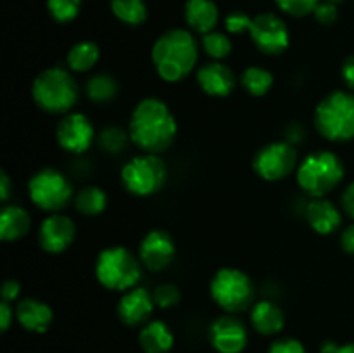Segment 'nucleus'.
I'll return each mask as SVG.
<instances>
[{"label": "nucleus", "instance_id": "obj_26", "mask_svg": "<svg viewBox=\"0 0 354 353\" xmlns=\"http://www.w3.org/2000/svg\"><path fill=\"white\" fill-rule=\"evenodd\" d=\"M86 97L93 102L106 104L111 100L116 99L118 92H120V87L114 76L107 75V73H97V75L90 76L88 82L85 85Z\"/></svg>", "mask_w": 354, "mask_h": 353}, {"label": "nucleus", "instance_id": "obj_17", "mask_svg": "<svg viewBox=\"0 0 354 353\" xmlns=\"http://www.w3.org/2000/svg\"><path fill=\"white\" fill-rule=\"evenodd\" d=\"M197 85L209 97H228L237 85V76L221 61L206 62L196 73Z\"/></svg>", "mask_w": 354, "mask_h": 353}, {"label": "nucleus", "instance_id": "obj_43", "mask_svg": "<svg viewBox=\"0 0 354 353\" xmlns=\"http://www.w3.org/2000/svg\"><path fill=\"white\" fill-rule=\"evenodd\" d=\"M339 345H335L334 341H327L322 345V353H337Z\"/></svg>", "mask_w": 354, "mask_h": 353}, {"label": "nucleus", "instance_id": "obj_6", "mask_svg": "<svg viewBox=\"0 0 354 353\" xmlns=\"http://www.w3.org/2000/svg\"><path fill=\"white\" fill-rule=\"evenodd\" d=\"M142 262L123 246L102 249L95 260V277L100 286L109 291H124L137 287L142 277Z\"/></svg>", "mask_w": 354, "mask_h": 353}, {"label": "nucleus", "instance_id": "obj_2", "mask_svg": "<svg viewBox=\"0 0 354 353\" xmlns=\"http://www.w3.org/2000/svg\"><path fill=\"white\" fill-rule=\"evenodd\" d=\"M199 59V45L190 31L173 28L165 31L152 47V62L159 78L178 83L194 71Z\"/></svg>", "mask_w": 354, "mask_h": 353}, {"label": "nucleus", "instance_id": "obj_36", "mask_svg": "<svg viewBox=\"0 0 354 353\" xmlns=\"http://www.w3.org/2000/svg\"><path fill=\"white\" fill-rule=\"evenodd\" d=\"M268 353H308V352L299 339L283 338V339H277V341H273L272 346H270Z\"/></svg>", "mask_w": 354, "mask_h": 353}, {"label": "nucleus", "instance_id": "obj_16", "mask_svg": "<svg viewBox=\"0 0 354 353\" xmlns=\"http://www.w3.org/2000/svg\"><path fill=\"white\" fill-rule=\"evenodd\" d=\"M154 298L145 287H131L124 291L118 303V317L128 327H140L151 320L154 311Z\"/></svg>", "mask_w": 354, "mask_h": 353}, {"label": "nucleus", "instance_id": "obj_37", "mask_svg": "<svg viewBox=\"0 0 354 353\" xmlns=\"http://www.w3.org/2000/svg\"><path fill=\"white\" fill-rule=\"evenodd\" d=\"M14 317H16V310L10 307L9 301H3L0 303V331L7 332L9 331L10 324H12Z\"/></svg>", "mask_w": 354, "mask_h": 353}, {"label": "nucleus", "instance_id": "obj_33", "mask_svg": "<svg viewBox=\"0 0 354 353\" xmlns=\"http://www.w3.org/2000/svg\"><path fill=\"white\" fill-rule=\"evenodd\" d=\"M275 2L289 16L303 17L313 14L320 0H275Z\"/></svg>", "mask_w": 354, "mask_h": 353}, {"label": "nucleus", "instance_id": "obj_7", "mask_svg": "<svg viewBox=\"0 0 354 353\" xmlns=\"http://www.w3.org/2000/svg\"><path fill=\"white\" fill-rule=\"evenodd\" d=\"M209 294L227 314H241L254 305L256 289L248 273L234 266H223L211 279Z\"/></svg>", "mask_w": 354, "mask_h": 353}, {"label": "nucleus", "instance_id": "obj_32", "mask_svg": "<svg viewBox=\"0 0 354 353\" xmlns=\"http://www.w3.org/2000/svg\"><path fill=\"white\" fill-rule=\"evenodd\" d=\"M152 298H154L156 307L173 308L180 303V300H182V293H180L176 284L165 282V284H159V286L156 287L154 293H152Z\"/></svg>", "mask_w": 354, "mask_h": 353}, {"label": "nucleus", "instance_id": "obj_41", "mask_svg": "<svg viewBox=\"0 0 354 353\" xmlns=\"http://www.w3.org/2000/svg\"><path fill=\"white\" fill-rule=\"evenodd\" d=\"M341 248L349 255H354V224L348 225L341 232Z\"/></svg>", "mask_w": 354, "mask_h": 353}, {"label": "nucleus", "instance_id": "obj_12", "mask_svg": "<svg viewBox=\"0 0 354 353\" xmlns=\"http://www.w3.org/2000/svg\"><path fill=\"white\" fill-rule=\"evenodd\" d=\"M95 138V128L90 118L76 111L64 114L55 127V141L71 154H83L88 151Z\"/></svg>", "mask_w": 354, "mask_h": 353}, {"label": "nucleus", "instance_id": "obj_10", "mask_svg": "<svg viewBox=\"0 0 354 353\" xmlns=\"http://www.w3.org/2000/svg\"><path fill=\"white\" fill-rule=\"evenodd\" d=\"M297 151L290 142L277 141L263 145L252 159V168L266 182H280L297 170Z\"/></svg>", "mask_w": 354, "mask_h": 353}, {"label": "nucleus", "instance_id": "obj_25", "mask_svg": "<svg viewBox=\"0 0 354 353\" xmlns=\"http://www.w3.org/2000/svg\"><path fill=\"white\" fill-rule=\"evenodd\" d=\"M75 208L85 217H97L107 208L106 190L97 185L83 187L75 196Z\"/></svg>", "mask_w": 354, "mask_h": 353}, {"label": "nucleus", "instance_id": "obj_22", "mask_svg": "<svg viewBox=\"0 0 354 353\" xmlns=\"http://www.w3.org/2000/svg\"><path fill=\"white\" fill-rule=\"evenodd\" d=\"M138 343L144 353H169L175 345V336L166 322L149 320L142 325Z\"/></svg>", "mask_w": 354, "mask_h": 353}, {"label": "nucleus", "instance_id": "obj_4", "mask_svg": "<svg viewBox=\"0 0 354 353\" xmlns=\"http://www.w3.org/2000/svg\"><path fill=\"white\" fill-rule=\"evenodd\" d=\"M315 127L330 142H349L354 138V93L335 90L327 93L315 109Z\"/></svg>", "mask_w": 354, "mask_h": 353}, {"label": "nucleus", "instance_id": "obj_19", "mask_svg": "<svg viewBox=\"0 0 354 353\" xmlns=\"http://www.w3.org/2000/svg\"><path fill=\"white\" fill-rule=\"evenodd\" d=\"M304 215H306L308 225L320 235L334 234L342 225L341 210L325 197H313L308 203Z\"/></svg>", "mask_w": 354, "mask_h": 353}, {"label": "nucleus", "instance_id": "obj_13", "mask_svg": "<svg viewBox=\"0 0 354 353\" xmlns=\"http://www.w3.org/2000/svg\"><path fill=\"white\" fill-rule=\"evenodd\" d=\"M207 338L218 353H242L249 343L248 327L234 314L214 318L207 331Z\"/></svg>", "mask_w": 354, "mask_h": 353}, {"label": "nucleus", "instance_id": "obj_15", "mask_svg": "<svg viewBox=\"0 0 354 353\" xmlns=\"http://www.w3.org/2000/svg\"><path fill=\"white\" fill-rule=\"evenodd\" d=\"M76 237V225L69 217L52 213L41 221L38 228V244L50 255H59L73 244Z\"/></svg>", "mask_w": 354, "mask_h": 353}, {"label": "nucleus", "instance_id": "obj_34", "mask_svg": "<svg viewBox=\"0 0 354 353\" xmlns=\"http://www.w3.org/2000/svg\"><path fill=\"white\" fill-rule=\"evenodd\" d=\"M252 17L248 16L245 12H230L225 17V28H227L228 33L241 35L244 31L251 30Z\"/></svg>", "mask_w": 354, "mask_h": 353}, {"label": "nucleus", "instance_id": "obj_18", "mask_svg": "<svg viewBox=\"0 0 354 353\" xmlns=\"http://www.w3.org/2000/svg\"><path fill=\"white\" fill-rule=\"evenodd\" d=\"M14 310H16V320L19 322L21 327L30 332H37V334L47 332L54 322V311L50 305L38 298H24L17 301Z\"/></svg>", "mask_w": 354, "mask_h": 353}, {"label": "nucleus", "instance_id": "obj_1", "mask_svg": "<svg viewBox=\"0 0 354 353\" xmlns=\"http://www.w3.org/2000/svg\"><path fill=\"white\" fill-rule=\"evenodd\" d=\"M131 144L142 152L162 154L175 142L178 125L173 111L158 97H145L133 107L128 123Z\"/></svg>", "mask_w": 354, "mask_h": 353}, {"label": "nucleus", "instance_id": "obj_35", "mask_svg": "<svg viewBox=\"0 0 354 353\" xmlns=\"http://www.w3.org/2000/svg\"><path fill=\"white\" fill-rule=\"evenodd\" d=\"M313 16L318 23L325 24V26H328V24H334L339 17L337 3H332V2H328V0L320 2L317 6V9H315Z\"/></svg>", "mask_w": 354, "mask_h": 353}, {"label": "nucleus", "instance_id": "obj_44", "mask_svg": "<svg viewBox=\"0 0 354 353\" xmlns=\"http://www.w3.org/2000/svg\"><path fill=\"white\" fill-rule=\"evenodd\" d=\"M337 353H354V343H346V345L339 346Z\"/></svg>", "mask_w": 354, "mask_h": 353}, {"label": "nucleus", "instance_id": "obj_21", "mask_svg": "<svg viewBox=\"0 0 354 353\" xmlns=\"http://www.w3.org/2000/svg\"><path fill=\"white\" fill-rule=\"evenodd\" d=\"M220 12L213 0H187L185 3V21L190 30L201 35L214 31Z\"/></svg>", "mask_w": 354, "mask_h": 353}, {"label": "nucleus", "instance_id": "obj_23", "mask_svg": "<svg viewBox=\"0 0 354 353\" xmlns=\"http://www.w3.org/2000/svg\"><path fill=\"white\" fill-rule=\"evenodd\" d=\"M31 218L24 208L6 204L0 213V239L6 242L19 241L30 232Z\"/></svg>", "mask_w": 354, "mask_h": 353}, {"label": "nucleus", "instance_id": "obj_42", "mask_svg": "<svg viewBox=\"0 0 354 353\" xmlns=\"http://www.w3.org/2000/svg\"><path fill=\"white\" fill-rule=\"evenodd\" d=\"M10 189H12V183H10L9 175H7L6 172H2L0 173V197H2L3 203H7V201H9Z\"/></svg>", "mask_w": 354, "mask_h": 353}, {"label": "nucleus", "instance_id": "obj_29", "mask_svg": "<svg viewBox=\"0 0 354 353\" xmlns=\"http://www.w3.org/2000/svg\"><path fill=\"white\" fill-rule=\"evenodd\" d=\"M100 149L107 154H120L127 149L128 142H131L128 130H123L121 127H107L97 137Z\"/></svg>", "mask_w": 354, "mask_h": 353}, {"label": "nucleus", "instance_id": "obj_14", "mask_svg": "<svg viewBox=\"0 0 354 353\" xmlns=\"http://www.w3.org/2000/svg\"><path fill=\"white\" fill-rule=\"evenodd\" d=\"M176 255V246L169 232L162 228H154L149 230L142 237L140 246H138V258L142 265L151 272H161L168 269L173 263Z\"/></svg>", "mask_w": 354, "mask_h": 353}, {"label": "nucleus", "instance_id": "obj_9", "mask_svg": "<svg viewBox=\"0 0 354 353\" xmlns=\"http://www.w3.org/2000/svg\"><path fill=\"white\" fill-rule=\"evenodd\" d=\"M31 203L48 213H59L73 197V185L68 176L55 168H41L28 182Z\"/></svg>", "mask_w": 354, "mask_h": 353}, {"label": "nucleus", "instance_id": "obj_31", "mask_svg": "<svg viewBox=\"0 0 354 353\" xmlns=\"http://www.w3.org/2000/svg\"><path fill=\"white\" fill-rule=\"evenodd\" d=\"M47 9L57 23H69L82 9V0H47Z\"/></svg>", "mask_w": 354, "mask_h": 353}, {"label": "nucleus", "instance_id": "obj_30", "mask_svg": "<svg viewBox=\"0 0 354 353\" xmlns=\"http://www.w3.org/2000/svg\"><path fill=\"white\" fill-rule=\"evenodd\" d=\"M203 48L211 59L214 61H223L230 55L232 42L230 38L220 31H211V33L203 35Z\"/></svg>", "mask_w": 354, "mask_h": 353}, {"label": "nucleus", "instance_id": "obj_38", "mask_svg": "<svg viewBox=\"0 0 354 353\" xmlns=\"http://www.w3.org/2000/svg\"><path fill=\"white\" fill-rule=\"evenodd\" d=\"M19 293H21V286L16 279H7L6 282L2 284V300L3 301H9V303H12V301H16L17 298H19Z\"/></svg>", "mask_w": 354, "mask_h": 353}, {"label": "nucleus", "instance_id": "obj_3", "mask_svg": "<svg viewBox=\"0 0 354 353\" xmlns=\"http://www.w3.org/2000/svg\"><path fill=\"white\" fill-rule=\"evenodd\" d=\"M71 69L50 66L35 76L31 83L33 102L48 114H68L80 99V87Z\"/></svg>", "mask_w": 354, "mask_h": 353}, {"label": "nucleus", "instance_id": "obj_28", "mask_svg": "<svg viewBox=\"0 0 354 353\" xmlns=\"http://www.w3.org/2000/svg\"><path fill=\"white\" fill-rule=\"evenodd\" d=\"M111 10L124 24L140 26L147 19V6L144 0H111Z\"/></svg>", "mask_w": 354, "mask_h": 353}, {"label": "nucleus", "instance_id": "obj_27", "mask_svg": "<svg viewBox=\"0 0 354 353\" xmlns=\"http://www.w3.org/2000/svg\"><path fill=\"white\" fill-rule=\"evenodd\" d=\"M241 83L249 96L263 97L272 90L273 75L261 66H249L242 73Z\"/></svg>", "mask_w": 354, "mask_h": 353}, {"label": "nucleus", "instance_id": "obj_39", "mask_svg": "<svg viewBox=\"0 0 354 353\" xmlns=\"http://www.w3.org/2000/svg\"><path fill=\"white\" fill-rule=\"evenodd\" d=\"M341 75L349 92L354 93V55H349V57L344 59L341 68Z\"/></svg>", "mask_w": 354, "mask_h": 353}, {"label": "nucleus", "instance_id": "obj_45", "mask_svg": "<svg viewBox=\"0 0 354 353\" xmlns=\"http://www.w3.org/2000/svg\"><path fill=\"white\" fill-rule=\"evenodd\" d=\"M328 2H332V3H339V2H342V0H328Z\"/></svg>", "mask_w": 354, "mask_h": 353}, {"label": "nucleus", "instance_id": "obj_40", "mask_svg": "<svg viewBox=\"0 0 354 353\" xmlns=\"http://www.w3.org/2000/svg\"><path fill=\"white\" fill-rule=\"evenodd\" d=\"M341 203H342V210L346 211V215H348L351 220H354V182H351L348 187H346V190L342 192Z\"/></svg>", "mask_w": 354, "mask_h": 353}, {"label": "nucleus", "instance_id": "obj_20", "mask_svg": "<svg viewBox=\"0 0 354 353\" xmlns=\"http://www.w3.org/2000/svg\"><path fill=\"white\" fill-rule=\"evenodd\" d=\"M251 325L263 336H275L286 325V315L277 303L268 300L256 301L251 307Z\"/></svg>", "mask_w": 354, "mask_h": 353}, {"label": "nucleus", "instance_id": "obj_5", "mask_svg": "<svg viewBox=\"0 0 354 353\" xmlns=\"http://www.w3.org/2000/svg\"><path fill=\"white\" fill-rule=\"evenodd\" d=\"M342 159L332 151H317L308 154L296 170L297 185L304 194L313 197H325L344 179Z\"/></svg>", "mask_w": 354, "mask_h": 353}, {"label": "nucleus", "instance_id": "obj_24", "mask_svg": "<svg viewBox=\"0 0 354 353\" xmlns=\"http://www.w3.org/2000/svg\"><path fill=\"white\" fill-rule=\"evenodd\" d=\"M100 59V48L95 42L83 40L73 45L66 55V64L68 69L75 73H86L95 68Z\"/></svg>", "mask_w": 354, "mask_h": 353}, {"label": "nucleus", "instance_id": "obj_11", "mask_svg": "<svg viewBox=\"0 0 354 353\" xmlns=\"http://www.w3.org/2000/svg\"><path fill=\"white\" fill-rule=\"evenodd\" d=\"M249 35L259 52L266 55H280L289 48L290 35L287 24L277 14L265 12L252 17Z\"/></svg>", "mask_w": 354, "mask_h": 353}, {"label": "nucleus", "instance_id": "obj_8", "mask_svg": "<svg viewBox=\"0 0 354 353\" xmlns=\"http://www.w3.org/2000/svg\"><path fill=\"white\" fill-rule=\"evenodd\" d=\"M168 180V166L161 154H142L131 158L121 170V183L124 190L137 197L158 194Z\"/></svg>", "mask_w": 354, "mask_h": 353}]
</instances>
